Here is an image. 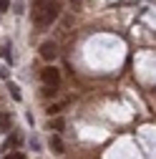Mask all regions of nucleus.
<instances>
[{"instance_id": "11", "label": "nucleus", "mask_w": 156, "mask_h": 159, "mask_svg": "<svg viewBox=\"0 0 156 159\" xmlns=\"http://www.w3.org/2000/svg\"><path fill=\"white\" fill-rule=\"evenodd\" d=\"M10 8V0H0V10H8Z\"/></svg>"}, {"instance_id": "8", "label": "nucleus", "mask_w": 156, "mask_h": 159, "mask_svg": "<svg viewBox=\"0 0 156 159\" xmlns=\"http://www.w3.org/2000/svg\"><path fill=\"white\" fill-rule=\"evenodd\" d=\"M3 159H25V154H23V152H13V154H8V157H3Z\"/></svg>"}, {"instance_id": "10", "label": "nucleus", "mask_w": 156, "mask_h": 159, "mask_svg": "<svg viewBox=\"0 0 156 159\" xmlns=\"http://www.w3.org/2000/svg\"><path fill=\"white\" fill-rule=\"evenodd\" d=\"M30 149H35V152H38V149H41V142H38V139H35V136L30 139Z\"/></svg>"}, {"instance_id": "12", "label": "nucleus", "mask_w": 156, "mask_h": 159, "mask_svg": "<svg viewBox=\"0 0 156 159\" xmlns=\"http://www.w3.org/2000/svg\"><path fill=\"white\" fill-rule=\"evenodd\" d=\"M35 3H43V5H46V3H48V0H35Z\"/></svg>"}, {"instance_id": "6", "label": "nucleus", "mask_w": 156, "mask_h": 159, "mask_svg": "<svg viewBox=\"0 0 156 159\" xmlns=\"http://www.w3.org/2000/svg\"><path fill=\"white\" fill-rule=\"evenodd\" d=\"M63 129H66V119H63V116L50 119V131H63Z\"/></svg>"}, {"instance_id": "1", "label": "nucleus", "mask_w": 156, "mask_h": 159, "mask_svg": "<svg viewBox=\"0 0 156 159\" xmlns=\"http://www.w3.org/2000/svg\"><path fill=\"white\" fill-rule=\"evenodd\" d=\"M58 13H61V8H58V3H53V0H48L46 5H41L35 10V15H33V25L38 28V30H46L55 18H58Z\"/></svg>"}, {"instance_id": "2", "label": "nucleus", "mask_w": 156, "mask_h": 159, "mask_svg": "<svg viewBox=\"0 0 156 159\" xmlns=\"http://www.w3.org/2000/svg\"><path fill=\"white\" fill-rule=\"evenodd\" d=\"M41 78H43L46 89H58V84H61V71H58L55 66H46L41 71Z\"/></svg>"}, {"instance_id": "5", "label": "nucleus", "mask_w": 156, "mask_h": 159, "mask_svg": "<svg viewBox=\"0 0 156 159\" xmlns=\"http://www.w3.org/2000/svg\"><path fill=\"white\" fill-rule=\"evenodd\" d=\"M0 129H3V131H10L13 129V119H10L8 111H0Z\"/></svg>"}, {"instance_id": "3", "label": "nucleus", "mask_w": 156, "mask_h": 159, "mask_svg": "<svg viewBox=\"0 0 156 159\" xmlns=\"http://www.w3.org/2000/svg\"><path fill=\"white\" fill-rule=\"evenodd\" d=\"M41 56L46 58V61H55V56H58V46H55V41H46V43H41Z\"/></svg>"}, {"instance_id": "9", "label": "nucleus", "mask_w": 156, "mask_h": 159, "mask_svg": "<svg viewBox=\"0 0 156 159\" xmlns=\"http://www.w3.org/2000/svg\"><path fill=\"white\" fill-rule=\"evenodd\" d=\"M61 109H63V104H53V106H50V109H48V114H50V116H53V114H58V111H61Z\"/></svg>"}, {"instance_id": "13", "label": "nucleus", "mask_w": 156, "mask_h": 159, "mask_svg": "<svg viewBox=\"0 0 156 159\" xmlns=\"http://www.w3.org/2000/svg\"><path fill=\"white\" fill-rule=\"evenodd\" d=\"M0 56H5V48H0Z\"/></svg>"}, {"instance_id": "7", "label": "nucleus", "mask_w": 156, "mask_h": 159, "mask_svg": "<svg viewBox=\"0 0 156 159\" xmlns=\"http://www.w3.org/2000/svg\"><path fill=\"white\" fill-rule=\"evenodd\" d=\"M8 91H10V96L15 98V101H20V98H23V93H20V89H18L15 84H8Z\"/></svg>"}, {"instance_id": "4", "label": "nucleus", "mask_w": 156, "mask_h": 159, "mask_svg": "<svg viewBox=\"0 0 156 159\" xmlns=\"http://www.w3.org/2000/svg\"><path fill=\"white\" fill-rule=\"evenodd\" d=\"M50 149H53L55 154H63V149H66V144H63V139L58 136V134H53V139H50Z\"/></svg>"}]
</instances>
